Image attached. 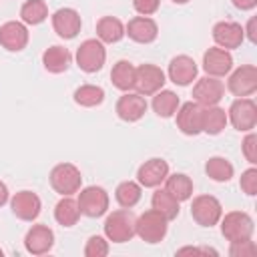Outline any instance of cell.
<instances>
[{
    "label": "cell",
    "mask_w": 257,
    "mask_h": 257,
    "mask_svg": "<svg viewBox=\"0 0 257 257\" xmlns=\"http://www.w3.org/2000/svg\"><path fill=\"white\" fill-rule=\"evenodd\" d=\"M135 221L137 217L133 215L131 209H118V211H112L106 221H104V235L108 241L112 243H126L135 237Z\"/></svg>",
    "instance_id": "cell-1"
},
{
    "label": "cell",
    "mask_w": 257,
    "mask_h": 257,
    "mask_svg": "<svg viewBox=\"0 0 257 257\" xmlns=\"http://www.w3.org/2000/svg\"><path fill=\"white\" fill-rule=\"evenodd\" d=\"M167 223L169 221L159 211H155V209L145 211L135 221V235H139L145 243H151V245L161 243L167 235Z\"/></svg>",
    "instance_id": "cell-2"
},
{
    "label": "cell",
    "mask_w": 257,
    "mask_h": 257,
    "mask_svg": "<svg viewBox=\"0 0 257 257\" xmlns=\"http://www.w3.org/2000/svg\"><path fill=\"white\" fill-rule=\"evenodd\" d=\"M219 221H221V233L229 243L249 239L255 231V223L245 211H229L227 215H221Z\"/></svg>",
    "instance_id": "cell-3"
},
{
    "label": "cell",
    "mask_w": 257,
    "mask_h": 257,
    "mask_svg": "<svg viewBox=\"0 0 257 257\" xmlns=\"http://www.w3.org/2000/svg\"><path fill=\"white\" fill-rule=\"evenodd\" d=\"M80 185H82L80 169L72 163H60L50 171V187L62 197L78 193Z\"/></svg>",
    "instance_id": "cell-4"
},
{
    "label": "cell",
    "mask_w": 257,
    "mask_h": 257,
    "mask_svg": "<svg viewBox=\"0 0 257 257\" xmlns=\"http://www.w3.org/2000/svg\"><path fill=\"white\" fill-rule=\"evenodd\" d=\"M227 120H231V124L241 133L253 131L257 124V104L247 96H239L237 100L231 102Z\"/></svg>",
    "instance_id": "cell-5"
},
{
    "label": "cell",
    "mask_w": 257,
    "mask_h": 257,
    "mask_svg": "<svg viewBox=\"0 0 257 257\" xmlns=\"http://www.w3.org/2000/svg\"><path fill=\"white\" fill-rule=\"evenodd\" d=\"M76 203L80 207V215L96 219V217H102L108 209V193L102 187L90 185V187H84L78 193Z\"/></svg>",
    "instance_id": "cell-6"
},
{
    "label": "cell",
    "mask_w": 257,
    "mask_h": 257,
    "mask_svg": "<svg viewBox=\"0 0 257 257\" xmlns=\"http://www.w3.org/2000/svg\"><path fill=\"white\" fill-rule=\"evenodd\" d=\"M223 215V207L217 197L213 195H199L191 203V217L201 225V227H213L219 223Z\"/></svg>",
    "instance_id": "cell-7"
},
{
    "label": "cell",
    "mask_w": 257,
    "mask_h": 257,
    "mask_svg": "<svg viewBox=\"0 0 257 257\" xmlns=\"http://www.w3.org/2000/svg\"><path fill=\"white\" fill-rule=\"evenodd\" d=\"M104 60H106V50H104V44L96 38H88L84 40L78 50H76V64L80 70L84 72H96L104 66Z\"/></svg>",
    "instance_id": "cell-8"
},
{
    "label": "cell",
    "mask_w": 257,
    "mask_h": 257,
    "mask_svg": "<svg viewBox=\"0 0 257 257\" xmlns=\"http://www.w3.org/2000/svg\"><path fill=\"white\" fill-rule=\"evenodd\" d=\"M165 84V72L155 64H141L135 72V88L143 96H151L159 92Z\"/></svg>",
    "instance_id": "cell-9"
},
{
    "label": "cell",
    "mask_w": 257,
    "mask_h": 257,
    "mask_svg": "<svg viewBox=\"0 0 257 257\" xmlns=\"http://www.w3.org/2000/svg\"><path fill=\"white\" fill-rule=\"evenodd\" d=\"M229 92L235 96H249L257 90V68L253 64H243L235 72H231L227 80Z\"/></svg>",
    "instance_id": "cell-10"
},
{
    "label": "cell",
    "mask_w": 257,
    "mask_h": 257,
    "mask_svg": "<svg viewBox=\"0 0 257 257\" xmlns=\"http://www.w3.org/2000/svg\"><path fill=\"white\" fill-rule=\"evenodd\" d=\"M225 86L217 76H203L195 82L193 86V100L199 102L201 106H213L223 98Z\"/></svg>",
    "instance_id": "cell-11"
},
{
    "label": "cell",
    "mask_w": 257,
    "mask_h": 257,
    "mask_svg": "<svg viewBox=\"0 0 257 257\" xmlns=\"http://www.w3.org/2000/svg\"><path fill=\"white\" fill-rule=\"evenodd\" d=\"M167 175H169V163L165 159H159V157H153V159L145 161L137 171L139 185L147 187V189H155L161 183H165Z\"/></svg>",
    "instance_id": "cell-12"
},
{
    "label": "cell",
    "mask_w": 257,
    "mask_h": 257,
    "mask_svg": "<svg viewBox=\"0 0 257 257\" xmlns=\"http://www.w3.org/2000/svg\"><path fill=\"white\" fill-rule=\"evenodd\" d=\"M201 116H203V106L195 100H189L185 104H179L177 108V128L187 135L195 137L201 133Z\"/></svg>",
    "instance_id": "cell-13"
},
{
    "label": "cell",
    "mask_w": 257,
    "mask_h": 257,
    "mask_svg": "<svg viewBox=\"0 0 257 257\" xmlns=\"http://www.w3.org/2000/svg\"><path fill=\"white\" fill-rule=\"evenodd\" d=\"M233 68V56L229 50L225 48H219V46H213L209 48L205 54H203V70L209 74V76H225L229 74Z\"/></svg>",
    "instance_id": "cell-14"
},
{
    "label": "cell",
    "mask_w": 257,
    "mask_h": 257,
    "mask_svg": "<svg viewBox=\"0 0 257 257\" xmlns=\"http://www.w3.org/2000/svg\"><path fill=\"white\" fill-rule=\"evenodd\" d=\"M10 207H12V213L18 219H22V221H34L40 215L42 203H40V197L36 193H32V191H18L10 199Z\"/></svg>",
    "instance_id": "cell-15"
},
{
    "label": "cell",
    "mask_w": 257,
    "mask_h": 257,
    "mask_svg": "<svg viewBox=\"0 0 257 257\" xmlns=\"http://www.w3.org/2000/svg\"><path fill=\"white\" fill-rule=\"evenodd\" d=\"M80 26H82L80 14L74 8H58L52 14V28L60 38H66V40L74 38L80 32Z\"/></svg>",
    "instance_id": "cell-16"
},
{
    "label": "cell",
    "mask_w": 257,
    "mask_h": 257,
    "mask_svg": "<svg viewBox=\"0 0 257 257\" xmlns=\"http://www.w3.org/2000/svg\"><path fill=\"white\" fill-rule=\"evenodd\" d=\"M213 40L217 42L219 48H239L241 42L245 40V32H243V26L237 24V22H231V20H223V22H217L213 26Z\"/></svg>",
    "instance_id": "cell-17"
},
{
    "label": "cell",
    "mask_w": 257,
    "mask_h": 257,
    "mask_svg": "<svg viewBox=\"0 0 257 257\" xmlns=\"http://www.w3.org/2000/svg\"><path fill=\"white\" fill-rule=\"evenodd\" d=\"M145 112H147V100L139 92L128 90L116 100V114L124 122H137L139 118H143Z\"/></svg>",
    "instance_id": "cell-18"
},
{
    "label": "cell",
    "mask_w": 257,
    "mask_h": 257,
    "mask_svg": "<svg viewBox=\"0 0 257 257\" xmlns=\"http://www.w3.org/2000/svg\"><path fill=\"white\" fill-rule=\"evenodd\" d=\"M0 44L10 52L24 50L28 44V28L24 26V22H4L0 26Z\"/></svg>",
    "instance_id": "cell-19"
},
{
    "label": "cell",
    "mask_w": 257,
    "mask_h": 257,
    "mask_svg": "<svg viewBox=\"0 0 257 257\" xmlns=\"http://www.w3.org/2000/svg\"><path fill=\"white\" fill-rule=\"evenodd\" d=\"M54 245V233L46 225H32L24 237V247L32 255H44Z\"/></svg>",
    "instance_id": "cell-20"
},
{
    "label": "cell",
    "mask_w": 257,
    "mask_h": 257,
    "mask_svg": "<svg viewBox=\"0 0 257 257\" xmlns=\"http://www.w3.org/2000/svg\"><path fill=\"white\" fill-rule=\"evenodd\" d=\"M124 34H128V38L139 44H149L159 36V26L149 16H135L124 26Z\"/></svg>",
    "instance_id": "cell-21"
},
{
    "label": "cell",
    "mask_w": 257,
    "mask_h": 257,
    "mask_svg": "<svg viewBox=\"0 0 257 257\" xmlns=\"http://www.w3.org/2000/svg\"><path fill=\"white\" fill-rule=\"evenodd\" d=\"M169 78L179 86L191 84L197 78V62L187 54L175 56L169 64Z\"/></svg>",
    "instance_id": "cell-22"
},
{
    "label": "cell",
    "mask_w": 257,
    "mask_h": 257,
    "mask_svg": "<svg viewBox=\"0 0 257 257\" xmlns=\"http://www.w3.org/2000/svg\"><path fill=\"white\" fill-rule=\"evenodd\" d=\"M70 60H72L70 52H68L64 46H58V44L46 48L44 54H42V64H44V68H46L48 72H52V74L64 72V70L70 66Z\"/></svg>",
    "instance_id": "cell-23"
},
{
    "label": "cell",
    "mask_w": 257,
    "mask_h": 257,
    "mask_svg": "<svg viewBox=\"0 0 257 257\" xmlns=\"http://www.w3.org/2000/svg\"><path fill=\"white\" fill-rule=\"evenodd\" d=\"M227 126V112L213 104V106H203V116H201V133L207 135H219Z\"/></svg>",
    "instance_id": "cell-24"
},
{
    "label": "cell",
    "mask_w": 257,
    "mask_h": 257,
    "mask_svg": "<svg viewBox=\"0 0 257 257\" xmlns=\"http://www.w3.org/2000/svg\"><path fill=\"white\" fill-rule=\"evenodd\" d=\"M96 36L100 42L112 44L124 36V24L116 16H102L96 22Z\"/></svg>",
    "instance_id": "cell-25"
},
{
    "label": "cell",
    "mask_w": 257,
    "mask_h": 257,
    "mask_svg": "<svg viewBox=\"0 0 257 257\" xmlns=\"http://www.w3.org/2000/svg\"><path fill=\"white\" fill-rule=\"evenodd\" d=\"M78 217H80V207H78V203H76L70 195H64V197L56 203V207H54V219H56L58 225H62V227H72V225H76Z\"/></svg>",
    "instance_id": "cell-26"
},
{
    "label": "cell",
    "mask_w": 257,
    "mask_h": 257,
    "mask_svg": "<svg viewBox=\"0 0 257 257\" xmlns=\"http://www.w3.org/2000/svg\"><path fill=\"white\" fill-rule=\"evenodd\" d=\"M135 72H137V68L133 66V62H128V60H118V62L112 66V70H110V80H112V84H114L118 90L128 92L131 88H135Z\"/></svg>",
    "instance_id": "cell-27"
},
{
    "label": "cell",
    "mask_w": 257,
    "mask_h": 257,
    "mask_svg": "<svg viewBox=\"0 0 257 257\" xmlns=\"http://www.w3.org/2000/svg\"><path fill=\"white\" fill-rule=\"evenodd\" d=\"M165 189L179 201H189L193 195V181L185 175V173H175V175H167L165 179Z\"/></svg>",
    "instance_id": "cell-28"
},
{
    "label": "cell",
    "mask_w": 257,
    "mask_h": 257,
    "mask_svg": "<svg viewBox=\"0 0 257 257\" xmlns=\"http://www.w3.org/2000/svg\"><path fill=\"white\" fill-rule=\"evenodd\" d=\"M151 203H153V209L159 211L167 221L177 219V215H179V201L167 189H157L153 193Z\"/></svg>",
    "instance_id": "cell-29"
},
{
    "label": "cell",
    "mask_w": 257,
    "mask_h": 257,
    "mask_svg": "<svg viewBox=\"0 0 257 257\" xmlns=\"http://www.w3.org/2000/svg\"><path fill=\"white\" fill-rule=\"evenodd\" d=\"M179 104H181V100H179V96H177L173 90H163V88H161V90L155 92V96H153V110H155L159 116H163V118L173 116V114L177 112Z\"/></svg>",
    "instance_id": "cell-30"
},
{
    "label": "cell",
    "mask_w": 257,
    "mask_h": 257,
    "mask_svg": "<svg viewBox=\"0 0 257 257\" xmlns=\"http://www.w3.org/2000/svg\"><path fill=\"white\" fill-rule=\"evenodd\" d=\"M205 173L209 179H213L217 183H227V181H231L235 169L225 157H211L205 163Z\"/></svg>",
    "instance_id": "cell-31"
},
{
    "label": "cell",
    "mask_w": 257,
    "mask_h": 257,
    "mask_svg": "<svg viewBox=\"0 0 257 257\" xmlns=\"http://www.w3.org/2000/svg\"><path fill=\"white\" fill-rule=\"evenodd\" d=\"M20 18L24 24L36 26L48 18V6L44 0H26L20 8Z\"/></svg>",
    "instance_id": "cell-32"
},
{
    "label": "cell",
    "mask_w": 257,
    "mask_h": 257,
    "mask_svg": "<svg viewBox=\"0 0 257 257\" xmlns=\"http://www.w3.org/2000/svg\"><path fill=\"white\" fill-rule=\"evenodd\" d=\"M141 185L135 183V181H122L116 191H114V197H116V203L124 209H133L139 201H141Z\"/></svg>",
    "instance_id": "cell-33"
},
{
    "label": "cell",
    "mask_w": 257,
    "mask_h": 257,
    "mask_svg": "<svg viewBox=\"0 0 257 257\" xmlns=\"http://www.w3.org/2000/svg\"><path fill=\"white\" fill-rule=\"evenodd\" d=\"M104 100V90L96 84H82L74 90V102L80 106H96Z\"/></svg>",
    "instance_id": "cell-34"
},
{
    "label": "cell",
    "mask_w": 257,
    "mask_h": 257,
    "mask_svg": "<svg viewBox=\"0 0 257 257\" xmlns=\"http://www.w3.org/2000/svg\"><path fill=\"white\" fill-rule=\"evenodd\" d=\"M84 255L86 257H104V255H108V241H104V237H100V235H92L84 245Z\"/></svg>",
    "instance_id": "cell-35"
},
{
    "label": "cell",
    "mask_w": 257,
    "mask_h": 257,
    "mask_svg": "<svg viewBox=\"0 0 257 257\" xmlns=\"http://www.w3.org/2000/svg\"><path fill=\"white\" fill-rule=\"evenodd\" d=\"M229 255L231 257H255L257 255V245L253 243V239H241V241H233L229 247Z\"/></svg>",
    "instance_id": "cell-36"
},
{
    "label": "cell",
    "mask_w": 257,
    "mask_h": 257,
    "mask_svg": "<svg viewBox=\"0 0 257 257\" xmlns=\"http://www.w3.org/2000/svg\"><path fill=\"white\" fill-rule=\"evenodd\" d=\"M239 187H241V191H243L245 195H249V197H255V195H257V169H255V167L243 171L241 181H239Z\"/></svg>",
    "instance_id": "cell-37"
},
{
    "label": "cell",
    "mask_w": 257,
    "mask_h": 257,
    "mask_svg": "<svg viewBox=\"0 0 257 257\" xmlns=\"http://www.w3.org/2000/svg\"><path fill=\"white\" fill-rule=\"evenodd\" d=\"M243 155H245V159L251 163V165H255L257 163V135L253 133V131H249V135L243 139Z\"/></svg>",
    "instance_id": "cell-38"
},
{
    "label": "cell",
    "mask_w": 257,
    "mask_h": 257,
    "mask_svg": "<svg viewBox=\"0 0 257 257\" xmlns=\"http://www.w3.org/2000/svg\"><path fill=\"white\" fill-rule=\"evenodd\" d=\"M159 4H161V0H133L135 10H137L139 14H143V16L155 14V12L159 10Z\"/></svg>",
    "instance_id": "cell-39"
},
{
    "label": "cell",
    "mask_w": 257,
    "mask_h": 257,
    "mask_svg": "<svg viewBox=\"0 0 257 257\" xmlns=\"http://www.w3.org/2000/svg\"><path fill=\"white\" fill-rule=\"evenodd\" d=\"M231 2L239 10H253L257 6V0H231Z\"/></svg>",
    "instance_id": "cell-40"
},
{
    "label": "cell",
    "mask_w": 257,
    "mask_h": 257,
    "mask_svg": "<svg viewBox=\"0 0 257 257\" xmlns=\"http://www.w3.org/2000/svg\"><path fill=\"white\" fill-rule=\"evenodd\" d=\"M255 22H257V20H255V18H251V20L247 22V28H243V32L247 34V38H249L251 42H255V40H257V36H255Z\"/></svg>",
    "instance_id": "cell-41"
},
{
    "label": "cell",
    "mask_w": 257,
    "mask_h": 257,
    "mask_svg": "<svg viewBox=\"0 0 257 257\" xmlns=\"http://www.w3.org/2000/svg\"><path fill=\"white\" fill-rule=\"evenodd\" d=\"M8 197H10L8 187H6V183H2V181H0V207H2L4 203H8Z\"/></svg>",
    "instance_id": "cell-42"
},
{
    "label": "cell",
    "mask_w": 257,
    "mask_h": 257,
    "mask_svg": "<svg viewBox=\"0 0 257 257\" xmlns=\"http://www.w3.org/2000/svg\"><path fill=\"white\" fill-rule=\"evenodd\" d=\"M173 2H175V4H187L189 0H173Z\"/></svg>",
    "instance_id": "cell-43"
},
{
    "label": "cell",
    "mask_w": 257,
    "mask_h": 257,
    "mask_svg": "<svg viewBox=\"0 0 257 257\" xmlns=\"http://www.w3.org/2000/svg\"><path fill=\"white\" fill-rule=\"evenodd\" d=\"M2 255H4V251H2V249H0V257H2Z\"/></svg>",
    "instance_id": "cell-44"
}]
</instances>
